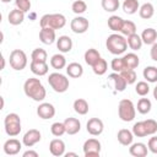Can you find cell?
<instances>
[{
  "instance_id": "obj_21",
  "label": "cell",
  "mask_w": 157,
  "mask_h": 157,
  "mask_svg": "<svg viewBox=\"0 0 157 157\" xmlns=\"http://www.w3.org/2000/svg\"><path fill=\"white\" fill-rule=\"evenodd\" d=\"M7 20H9V23H10V25H12V26H18V25H21V23L23 22V20H25V12L21 11V10H18V9L16 7V9L11 10V11L9 12Z\"/></svg>"
},
{
  "instance_id": "obj_37",
  "label": "cell",
  "mask_w": 157,
  "mask_h": 157,
  "mask_svg": "<svg viewBox=\"0 0 157 157\" xmlns=\"http://www.w3.org/2000/svg\"><path fill=\"white\" fill-rule=\"evenodd\" d=\"M92 70H93V72H94L96 75L102 76V75H104V74L107 72V70H108V64H107V61H105L104 59L101 58V59L92 66Z\"/></svg>"
},
{
  "instance_id": "obj_39",
  "label": "cell",
  "mask_w": 157,
  "mask_h": 157,
  "mask_svg": "<svg viewBox=\"0 0 157 157\" xmlns=\"http://www.w3.org/2000/svg\"><path fill=\"white\" fill-rule=\"evenodd\" d=\"M50 131L54 136L56 137H60L63 136L64 134H66V129H65V125H64V121L60 123V121H56V123H53L52 126H50Z\"/></svg>"
},
{
  "instance_id": "obj_32",
  "label": "cell",
  "mask_w": 157,
  "mask_h": 157,
  "mask_svg": "<svg viewBox=\"0 0 157 157\" xmlns=\"http://www.w3.org/2000/svg\"><path fill=\"white\" fill-rule=\"evenodd\" d=\"M123 23H124V20L118 15H112L108 18V27L114 32H120Z\"/></svg>"
},
{
  "instance_id": "obj_7",
  "label": "cell",
  "mask_w": 157,
  "mask_h": 157,
  "mask_svg": "<svg viewBox=\"0 0 157 157\" xmlns=\"http://www.w3.org/2000/svg\"><path fill=\"white\" fill-rule=\"evenodd\" d=\"M9 61H10V66L16 71L23 70L27 66V63H28L26 53L23 50H21V49H13L10 53Z\"/></svg>"
},
{
  "instance_id": "obj_17",
  "label": "cell",
  "mask_w": 157,
  "mask_h": 157,
  "mask_svg": "<svg viewBox=\"0 0 157 157\" xmlns=\"http://www.w3.org/2000/svg\"><path fill=\"white\" fill-rule=\"evenodd\" d=\"M64 125H65V129H66V134H69V135H75L81 130L80 120L76 119V118H72V117L66 118L64 120Z\"/></svg>"
},
{
  "instance_id": "obj_4",
  "label": "cell",
  "mask_w": 157,
  "mask_h": 157,
  "mask_svg": "<svg viewBox=\"0 0 157 157\" xmlns=\"http://www.w3.org/2000/svg\"><path fill=\"white\" fill-rule=\"evenodd\" d=\"M4 126H5V132L9 136H11V137L17 136L22 129L20 115L16 113H9L4 119Z\"/></svg>"
},
{
  "instance_id": "obj_42",
  "label": "cell",
  "mask_w": 157,
  "mask_h": 157,
  "mask_svg": "<svg viewBox=\"0 0 157 157\" xmlns=\"http://www.w3.org/2000/svg\"><path fill=\"white\" fill-rule=\"evenodd\" d=\"M135 92L141 97H145L146 94H148V92H150L148 82L147 81H139L135 86Z\"/></svg>"
},
{
  "instance_id": "obj_15",
  "label": "cell",
  "mask_w": 157,
  "mask_h": 157,
  "mask_svg": "<svg viewBox=\"0 0 157 157\" xmlns=\"http://www.w3.org/2000/svg\"><path fill=\"white\" fill-rule=\"evenodd\" d=\"M22 144L23 142H20L17 139H9L4 144V152L9 156H15L21 151Z\"/></svg>"
},
{
  "instance_id": "obj_41",
  "label": "cell",
  "mask_w": 157,
  "mask_h": 157,
  "mask_svg": "<svg viewBox=\"0 0 157 157\" xmlns=\"http://www.w3.org/2000/svg\"><path fill=\"white\" fill-rule=\"evenodd\" d=\"M71 10L76 15H81L83 12H86L87 10V4L83 1V0H75L71 5Z\"/></svg>"
},
{
  "instance_id": "obj_31",
  "label": "cell",
  "mask_w": 157,
  "mask_h": 157,
  "mask_svg": "<svg viewBox=\"0 0 157 157\" xmlns=\"http://www.w3.org/2000/svg\"><path fill=\"white\" fill-rule=\"evenodd\" d=\"M50 66L55 70H61L66 66V59L63 54H54L50 58Z\"/></svg>"
},
{
  "instance_id": "obj_1",
  "label": "cell",
  "mask_w": 157,
  "mask_h": 157,
  "mask_svg": "<svg viewBox=\"0 0 157 157\" xmlns=\"http://www.w3.org/2000/svg\"><path fill=\"white\" fill-rule=\"evenodd\" d=\"M23 91L27 97L32 98L36 102H42L47 96V91H45L44 86L42 85L40 80L36 78V77H29L25 81Z\"/></svg>"
},
{
  "instance_id": "obj_45",
  "label": "cell",
  "mask_w": 157,
  "mask_h": 157,
  "mask_svg": "<svg viewBox=\"0 0 157 157\" xmlns=\"http://www.w3.org/2000/svg\"><path fill=\"white\" fill-rule=\"evenodd\" d=\"M110 67L114 72H121L123 70H125V65L123 61V58H114L110 63Z\"/></svg>"
},
{
  "instance_id": "obj_18",
  "label": "cell",
  "mask_w": 157,
  "mask_h": 157,
  "mask_svg": "<svg viewBox=\"0 0 157 157\" xmlns=\"http://www.w3.org/2000/svg\"><path fill=\"white\" fill-rule=\"evenodd\" d=\"M147 151H148V147L144 142H135V144H131L129 147V153L134 157H145L147 156Z\"/></svg>"
},
{
  "instance_id": "obj_2",
  "label": "cell",
  "mask_w": 157,
  "mask_h": 157,
  "mask_svg": "<svg viewBox=\"0 0 157 157\" xmlns=\"http://www.w3.org/2000/svg\"><path fill=\"white\" fill-rule=\"evenodd\" d=\"M105 47L109 53H112L114 55H120L126 50L128 40L123 34L113 33V34L108 36V38L105 40Z\"/></svg>"
},
{
  "instance_id": "obj_5",
  "label": "cell",
  "mask_w": 157,
  "mask_h": 157,
  "mask_svg": "<svg viewBox=\"0 0 157 157\" xmlns=\"http://www.w3.org/2000/svg\"><path fill=\"white\" fill-rule=\"evenodd\" d=\"M48 83L56 93H64L69 88V78L60 72H52L48 76Z\"/></svg>"
},
{
  "instance_id": "obj_23",
  "label": "cell",
  "mask_w": 157,
  "mask_h": 157,
  "mask_svg": "<svg viewBox=\"0 0 157 157\" xmlns=\"http://www.w3.org/2000/svg\"><path fill=\"white\" fill-rule=\"evenodd\" d=\"M66 74L72 78H78L83 75V67L80 63H76V61L70 63L66 66Z\"/></svg>"
},
{
  "instance_id": "obj_51",
  "label": "cell",
  "mask_w": 157,
  "mask_h": 157,
  "mask_svg": "<svg viewBox=\"0 0 157 157\" xmlns=\"http://www.w3.org/2000/svg\"><path fill=\"white\" fill-rule=\"evenodd\" d=\"M65 156L66 157H69V156H77V153H75V152H67V153H65Z\"/></svg>"
},
{
  "instance_id": "obj_48",
  "label": "cell",
  "mask_w": 157,
  "mask_h": 157,
  "mask_svg": "<svg viewBox=\"0 0 157 157\" xmlns=\"http://www.w3.org/2000/svg\"><path fill=\"white\" fill-rule=\"evenodd\" d=\"M150 56L153 61H157V42L152 44L151 50H150Z\"/></svg>"
},
{
  "instance_id": "obj_8",
  "label": "cell",
  "mask_w": 157,
  "mask_h": 157,
  "mask_svg": "<svg viewBox=\"0 0 157 157\" xmlns=\"http://www.w3.org/2000/svg\"><path fill=\"white\" fill-rule=\"evenodd\" d=\"M83 155L85 157H98L101 153L102 145L97 139H88L83 144Z\"/></svg>"
},
{
  "instance_id": "obj_50",
  "label": "cell",
  "mask_w": 157,
  "mask_h": 157,
  "mask_svg": "<svg viewBox=\"0 0 157 157\" xmlns=\"http://www.w3.org/2000/svg\"><path fill=\"white\" fill-rule=\"evenodd\" d=\"M153 98L157 101V86L153 88Z\"/></svg>"
},
{
  "instance_id": "obj_16",
  "label": "cell",
  "mask_w": 157,
  "mask_h": 157,
  "mask_svg": "<svg viewBox=\"0 0 157 157\" xmlns=\"http://www.w3.org/2000/svg\"><path fill=\"white\" fill-rule=\"evenodd\" d=\"M49 151L55 157L64 156L65 155V142L61 139H53L49 144Z\"/></svg>"
},
{
  "instance_id": "obj_3",
  "label": "cell",
  "mask_w": 157,
  "mask_h": 157,
  "mask_svg": "<svg viewBox=\"0 0 157 157\" xmlns=\"http://www.w3.org/2000/svg\"><path fill=\"white\" fill-rule=\"evenodd\" d=\"M40 28L48 27L53 29H60L66 25V17L63 13H47L40 17Z\"/></svg>"
},
{
  "instance_id": "obj_6",
  "label": "cell",
  "mask_w": 157,
  "mask_h": 157,
  "mask_svg": "<svg viewBox=\"0 0 157 157\" xmlns=\"http://www.w3.org/2000/svg\"><path fill=\"white\" fill-rule=\"evenodd\" d=\"M118 114L123 121H132L136 115V108L130 99H121L118 104Z\"/></svg>"
},
{
  "instance_id": "obj_36",
  "label": "cell",
  "mask_w": 157,
  "mask_h": 157,
  "mask_svg": "<svg viewBox=\"0 0 157 157\" xmlns=\"http://www.w3.org/2000/svg\"><path fill=\"white\" fill-rule=\"evenodd\" d=\"M121 34L123 36H131L134 33H136V25L130 21V20H124V23L121 26V29H120Z\"/></svg>"
},
{
  "instance_id": "obj_24",
  "label": "cell",
  "mask_w": 157,
  "mask_h": 157,
  "mask_svg": "<svg viewBox=\"0 0 157 157\" xmlns=\"http://www.w3.org/2000/svg\"><path fill=\"white\" fill-rule=\"evenodd\" d=\"M141 39H142V42L145 44L152 45L157 40V31L155 28H151V27L145 28L142 31V33H141Z\"/></svg>"
},
{
  "instance_id": "obj_49",
  "label": "cell",
  "mask_w": 157,
  "mask_h": 157,
  "mask_svg": "<svg viewBox=\"0 0 157 157\" xmlns=\"http://www.w3.org/2000/svg\"><path fill=\"white\" fill-rule=\"evenodd\" d=\"M22 156H23V157H38V152H36V151H33V150H28V151L23 152Z\"/></svg>"
},
{
  "instance_id": "obj_34",
  "label": "cell",
  "mask_w": 157,
  "mask_h": 157,
  "mask_svg": "<svg viewBox=\"0 0 157 157\" xmlns=\"http://www.w3.org/2000/svg\"><path fill=\"white\" fill-rule=\"evenodd\" d=\"M48 59V54L44 49L42 48H36L33 49L31 54V61H38V63H45Z\"/></svg>"
},
{
  "instance_id": "obj_38",
  "label": "cell",
  "mask_w": 157,
  "mask_h": 157,
  "mask_svg": "<svg viewBox=\"0 0 157 157\" xmlns=\"http://www.w3.org/2000/svg\"><path fill=\"white\" fill-rule=\"evenodd\" d=\"M101 4H102L103 10L107 11V12H114V11H117V10L119 9V6H120L119 0H102Z\"/></svg>"
},
{
  "instance_id": "obj_44",
  "label": "cell",
  "mask_w": 157,
  "mask_h": 157,
  "mask_svg": "<svg viewBox=\"0 0 157 157\" xmlns=\"http://www.w3.org/2000/svg\"><path fill=\"white\" fill-rule=\"evenodd\" d=\"M144 125L146 129L147 135H153L157 132V121L153 119H146L144 120Z\"/></svg>"
},
{
  "instance_id": "obj_13",
  "label": "cell",
  "mask_w": 157,
  "mask_h": 157,
  "mask_svg": "<svg viewBox=\"0 0 157 157\" xmlns=\"http://www.w3.org/2000/svg\"><path fill=\"white\" fill-rule=\"evenodd\" d=\"M108 82L113 86V88L115 90V91H118V92H123L125 88H126V86H128V83H126V81L124 80V77L119 74V72H113V74H110L109 76H108Z\"/></svg>"
},
{
  "instance_id": "obj_52",
  "label": "cell",
  "mask_w": 157,
  "mask_h": 157,
  "mask_svg": "<svg viewBox=\"0 0 157 157\" xmlns=\"http://www.w3.org/2000/svg\"><path fill=\"white\" fill-rule=\"evenodd\" d=\"M1 61H2V65H1V69H4V67H5V59H4V56L1 58Z\"/></svg>"
},
{
  "instance_id": "obj_46",
  "label": "cell",
  "mask_w": 157,
  "mask_h": 157,
  "mask_svg": "<svg viewBox=\"0 0 157 157\" xmlns=\"http://www.w3.org/2000/svg\"><path fill=\"white\" fill-rule=\"evenodd\" d=\"M15 5H16V7L18 10L23 11L25 13L28 12L31 10V6H32V4H31L29 0H15Z\"/></svg>"
},
{
  "instance_id": "obj_33",
  "label": "cell",
  "mask_w": 157,
  "mask_h": 157,
  "mask_svg": "<svg viewBox=\"0 0 157 157\" xmlns=\"http://www.w3.org/2000/svg\"><path fill=\"white\" fill-rule=\"evenodd\" d=\"M142 75L147 82H151V83L157 82V67L156 66H146L142 71Z\"/></svg>"
},
{
  "instance_id": "obj_11",
  "label": "cell",
  "mask_w": 157,
  "mask_h": 157,
  "mask_svg": "<svg viewBox=\"0 0 157 157\" xmlns=\"http://www.w3.org/2000/svg\"><path fill=\"white\" fill-rule=\"evenodd\" d=\"M103 129H104V124L101 119L98 118H91L87 124H86V130L90 135L92 136H98L103 132Z\"/></svg>"
},
{
  "instance_id": "obj_10",
  "label": "cell",
  "mask_w": 157,
  "mask_h": 157,
  "mask_svg": "<svg viewBox=\"0 0 157 157\" xmlns=\"http://www.w3.org/2000/svg\"><path fill=\"white\" fill-rule=\"evenodd\" d=\"M37 115L40 118V119H52L54 118L55 115V107L52 104V103H48V102H43L40 103L38 107H37Z\"/></svg>"
},
{
  "instance_id": "obj_22",
  "label": "cell",
  "mask_w": 157,
  "mask_h": 157,
  "mask_svg": "<svg viewBox=\"0 0 157 157\" xmlns=\"http://www.w3.org/2000/svg\"><path fill=\"white\" fill-rule=\"evenodd\" d=\"M29 69H31V71H32L36 76H44V75H47L48 71H49V66H48L47 61H45V63L31 61Z\"/></svg>"
},
{
  "instance_id": "obj_28",
  "label": "cell",
  "mask_w": 157,
  "mask_h": 157,
  "mask_svg": "<svg viewBox=\"0 0 157 157\" xmlns=\"http://www.w3.org/2000/svg\"><path fill=\"white\" fill-rule=\"evenodd\" d=\"M121 6H123V11L128 15H134L140 9L139 0H124Z\"/></svg>"
},
{
  "instance_id": "obj_27",
  "label": "cell",
  "mask_w": 157,
  "mask_h": 157,
  "mask_svg": "<svg viewBox=\"0 0 157 157\" xmlns=\"http://www.w3.org/2000/svg\"><path fill=\"white\" fill-rule=\"evenodd\" d=\"M126 40H128V47L131 50H134V52L140 50L141 47H142V44H144V42L141 39V36H139L137 33H134L131 36H128Z\"/></svg>"
},
{
  "instance_id": "obj_47",
  "label": "cell",
  "mask_w": 157,
  "mask_h": 157,
  "mask_svg": "<svg viewBox=\"0 0 157 157\" xmlns=\"http://www.w3.org/2000/svg\"><path fill=\"white\" fill-rule=\"evenodd\" d=\"M147 147H148V151H151L152 153L157 155V136L150 137V140L147 142Z\"/></svg>"
},
{
  "instance_id": "obj_29",
  "label": "cell",
  "mask_w": 157,
  "mask_h": 157,
  "mask_svg": "<svg viewBox=\"0 0 157 157\" xmlns=\"http://www.w3.org/2000/svg\"><path fill=\"white\" fill-rule=\"evenodd\" d=\"M153 13H155V7H153V5H152L151 2H145V4H142V5L140 6V9H139V15H140V17L144 18V20L151 18V17L153 16Z\"/></svg>"
},
{
  "instance_id": "obj_53",
  "label": "cell",
  "mask_w": 157,
  "mask_h": 157,
  "mask_svg": "<svg viewBox=\"0 0 157 157\" xmlns=\"http://www.w3.org/2000/svg\"><path fill=\"white\" fill-rule=\"evenodd\" d=\"M11 0H1V2H4V4H7V2H10Z\"/></svg>"
},
{
  "instance_id": "obj_12",
  "label": "cell",
  "mask_w": 157,
  "mask_h": 157,
  "mask_svg": "<svg viewBox=\"0 0 157 157\" xmlns=\"http://www.w3.org/2000/svg\"><path fill=\"white\" fill-rule=\"evenodd\" d=\"M42 139V134L37 129H29L22 137V142L26 147H32L36 144H38Z\"/></svg>"
},
{
  "instance_id": "obj_40",
  "label": "cell",
  "mask_w": 157,
  "mask_h": 157,
  "mask_svg": "<svg viewBox=\"0 0 157 157\" xmlns=\"http://www.w3.org/2000/svg\"><path fill=\"white\" fill-rule=\"evenodd\" d=\"M119 74L124 77V80L126 81V83H128V85H132V83H135V82H136L137 76H136L135 70L125 69V70H123V71H121V72H119Z\"/></svg>"
},
{
  "instance_id": "obj_9",
  "label": "cell",
  "mask_w": 157,
  "mask_h": 157,
  "mask_svg": "<svg viewBox=\"0 0 157 157\" xmlns=\"http://www.w3.org/2000/svg\"><path fill=\"white\" fill-rule=\"evenodd\" d=\"M88 27H90V22H88V20L86 18V17H83V16H76L75 18H72L71 20V23H70V28H71V31L74 32V33H76V34H82V33H85L87 29H88Z\"/></svg>"
},
{
  "instance_id": "obj_43",
  "label": "cell",
  "mask_w": 157,
  "mask_h": 157,
  "mask_svg": "<svg viewBox=\"0 0 157 157\" xmlns=\"http://www.w3.org/2000/svg\"><path fill=\"white\" fill-rule=\"evenodd\" d=\"M132 134H134V136H137V137H145V136H147V132H146L144 121H137V123L134 124V126H132Z\"/></svg>"
},
{
  "instance_id": "obj_30",
  "label": "cell",
  "mask_w": 157,
  "mask_h": 157,
  "mask_svg": "<svg viewBox=\"0 0 157 157\" xmlns=\"http://www.w3.org/2000/svg\"><path fill=\"white\" fill-rule=\"evenodd\" d=\"M88 109H90V107H88V103H87L86 99H83V98H77V99H75V102H74V110H75L77 114H80V115H86V114L88 113Z\"/></svg>"
},
{
  "instance_id": "obj_25",
  "label": "cell",
  "mask_w": 157,
  "mask_h": 157,
  "mask_svg": "<svg viewBox=\"0 0 157 157\" xmlns=\"http://www.w3.org/2000/svg\"><path fill=\"white\" fill-rule=\"evenodd\" d=\"M83 59H85V63L92 67V66L101 59V54H99V52H98L97 49L90 48V49H87V50L85 52Z\"/></svg>"
},
{
  "instance_id": "obj_26",
  "label": "cell",
  "mask_w": 157,
  "mask_h": 157,
  "mask_svg": "<svg viewBox=\"0 0 157 157\" xmlns=\"http://www.w3.org/2000/svg\"><path fill=\"white\" fill-rule=\"evenodd\" d=\"M123 61H124L125 69H131V70H135L139 66V64H140V59H139V56L135 53L125 54L123 56Z\"/></svg>"
},
{
  "instance_id": "obj_20",
  "label": "cell",
  "mask_w": 157,
  "mask_h": 157,
  "mask_svg": "<svg viewBox=\"0 0 157 157\" xmlns=\"http://www.w3.org/2000/svg\"><path fill=\"white\" fill-rule=\"evenodd\" d=\"M56 48L61 53H69L72 49V39L69 36H60L56 39Z\"/></svg>"
},
{
  "instance_id": "obj_35",
  "label": "cell",
  "mask_w": 157,
  "mask_h": 157,
  "mask_svg": "<svg viewBox=\"0 0 157 157\" xmlns=\"http://www.w3.org/2000/svg\"><path fill=\"white\" fill-rule=\"evenodd\" d=\"M151 108H152V103H151V101L148 98H140L139 99L136 109H137V112L140 114H147V113H150Z\"/></svg>"
},
{
  "instance_id": "obj_19",
  "label": "cell",
  "mask_w": 157,
  "mask_h": 157,
  "mask_svg": "<svg viewBox=\"0 0 157 157\" xmlns=\"http://www.w3.org/2000/svg\"><path fill=\"white\" fill-rule=\"evenodd\" d=\"M117 137H118V141L120 145L130 146L134 140V134H132V131H130L128 129H120L117 134Z\"/></svg>"
},
{
  "instance_id": "obj_14",
  "label": "cell",
  "mask_w": 157,
  "mask_h": 157,
  "mask_svg": "<svg viewBox=\"0 0 157 157\" xmlns=\"http://www.w3.org/2000/svg\"><path fill=\"white\" fill-rule=\"evenodd\" d=\"M39 40L45 45H50L54 42H56L55 29L48 28V27H42L39 31Z\"/></svg>"
}]
</instances>
